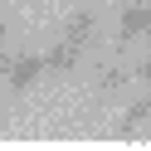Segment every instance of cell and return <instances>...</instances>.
I'll use <instances>...</instances> for the list:
<instances>
[{
  "instance_id": "3957f363",
  "label": "cell",
  "mask_w": 151,
  "mask_h": 151,
  "mask_svg": "<svg viewBox=\"0 0 151 151\" xmlns=\"http://www.w3.org/2000/svg\"><path fill=\"white\" fill-rule=\"evenodd\" d=\"M146 127H151V93H141V98H132V107L122 112V137H146Z\"/></svg>"
},
{
  "instance_id": "6da1fadb",
  "label": "cell",
  "mask_w": 151,
  "mask_h": 151,
  "mask_svg": "<svg viewBox=\"0 0 151 151\" xmlns=\"http://www.w3.org/2000/svg\"><path fill=\"white\" fill-rule=\"evenodd\" d=\"M39 73H49L44 54H15L10 73H5V88H10V93H29L34 83H39Z\"/></svg>"
},
{
  "instance_id": "52a82bcc",
  "label": "cell",
  "mask_w": 151,
  "mask_h": 151,
  "mask_svg": "<svg viewBox=\"0 0 151 151\" xmlns=\"http://www.w3.org/2000/svg\"><path fill=\"white\" fill-rule=\"evenodd\" d=\"M10 39H15V24L0 15V49H10Z\"/></svg>"
},
{
  "instance_id": "277c9868",
  "label": "cell",
  "mask_w": 151,
  "mask_h": 151,
  "mask_svg": "<svg viewBox=\"0 0 151 151\" xmlns=\"http://www.w3.org/2000/svg\"><path fill=\"white\" fill-rule=\"evenodd\" d=\"M63 39H73V44L88 49V44L98 39V10H73L68 24H63Z\"/></svg>"
},
{
  "instance_id": "ba28073f",
  "label": "cell",
  "mask_w": 151,
  "mask_h": 151,
  "mask_svg": "<svg viewBox=\"0 0 151 151\" xmlns=\"http://www.w3.org/2000/svg\"><path fill=\"white\" fill-rule=\"evenodd\" d=\"M10 63H15V49H0V78L10 73Z\"/></svg>"
},
{
  "instance_id": "8992f818",
  "label": "cell",
  "mask_w": 151,
  "mask_h": 151,
  "mask_svg": "<svg viewBox=\"0 0 151 151\" xmlns=\"http://www.w3.org/2000/svg\"><path fill=\"white\" fill-rule=\"evenodd\" d=\"M93 88H98V98H117L122 88H132V68L112 63V68H102V73H98V83H93Z\"/></svg>"
},
{
  "instance_id": "5b68a950",
  "label": "cell",
  "mask_w": 151,
  "mask_h": 151,
  "mask_svg": "<svg viewBox=\"0 0 151 151\" xmlns=\"http://www.w3.org/2000/svg\"><path fill=\"white\" fill-rule=\"evenodd\" d=\"M83 59V44H73V39H59L49 54H44V63H49V73H68L73 63Z\"/></svg>"
},
{
  "instance_id": "7a4b0ae2",
  "label": "cell",
  "mask_w": 151,
  "mask_h": 151,
  "mask_svg": "<svg viewBox=\"0 0 151 151\" xmlns=\"http://www.w3.org/2000/svg\"><path fill=\"white\" fill-rule=\"evenodd\" d=\"M151 29V5H127V10L117 15V44L127 49L132 39H141V34Z\"/></svg>"
}]
</instances>
